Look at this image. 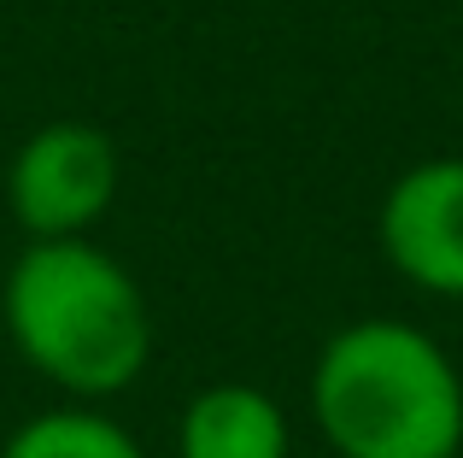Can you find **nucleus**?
<instances>
[{
  "label": "nucleus",
  "mask_w": 463,
  "mask_h": 458,
  "mask_svg": "<svg viewBox=\"0 0 463 458\" xmlns=\"http://www.w3.org/2000/svg\"><path fill=\"white\" fill-rule=\"evenodd\" d=\"M124 159L118 141L89 118H53L30 129L6 165V212L24 241H65L89 235L112 212Z\"/></svg>",
  "instance_id": "nucleus-3"
},
{
  "label": "nucleus",
  "mask_w": 463,
  "mask_h": 458,
  "mask_svg": "<svg viewBox=\"0 0 463 458\" xmlns=\"http://www.w3.org/2000/svg\"><path fill=\"white\" fill-rule=\"evenodd\" d=\"M0 458H147V447L106 406L71 400V406H47V412L24 417L0 441Z\"/></svg>",
  "instance_id": "nucleus-6"
},
{
  "label": "nucleus",
  "mask_w": 463,
  "mask_h": 458,
  "mask_svg": "<svg viewBox=\"0 0 463 458\" xmlns=\"http://www.w3.org/2000/svg\"><path fill=\"white\" fill-rule=\"evenodd\" d=\"M311 417L335 458H463L458 358L405 318L340 323L317 347Z\"/></svg>",
  "instance_id": "nucleus-2"
},
{
  "label": "nucleus",
  "mask_w": 463,
  "mask_h": 458,
  "mask_svg": "<svg viewBox=\"0 0 463 458\" xmlns=\"http://www.w3.org/2000/svg\"><path fill=\"white\" fill-rule=\"evenodd\" d=\"M375 241L393 276L417 294L463 300V159H417L387 183L375 206Z\"/></svg>",
  "instance_id": "nucleus-4"
},
{
  "label": "nucleus",
  "mask_w": 463,
  "mask_h": 458,
  "mask_svg": "<svg viewBox=\"0 0 463 458\" xmlns=\"http://www.w3.org/2000/svg\"><path fill=\"white\" fill-rule=\"evenodd\" d=\"M6 341L42 382L106 406L153 358V311L136 271L94 235L24 241L0 282Z\"/></svg>",
  "instance_id": "nucleus-1"
},
{
  "label": "nucleus",
  "mask_w": 463,
  "mask_h": 458,
  "mask_svg": "<svg viewBox=\"0 0 463 458\" xmlns=\"http://www.w3.org/2000/svg\"><path fill=\"white\" fill-rule=\"evenodd\" d=\"M294 424L259 382H205L176 417V458H288Z\"/></svg>",
  "instance_id": "nucleus-5"
}]
</instances>
